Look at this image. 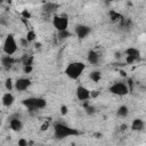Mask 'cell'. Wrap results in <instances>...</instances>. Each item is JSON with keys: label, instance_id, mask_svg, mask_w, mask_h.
Masks as SVG:
<instances>
[{"label": "cell", "instance_id": "26", "mask_svg": "<svg viewBox=\"0 0 146 146\" xmlns=\"http://www.w3.org/2000/svg\"><path fill=\"white\" fill-rule=\"evenodd\" d=\"M24 73H30V72H32V70H33V67H32V65H24Z\"/></svg>", "mask_w": 146, "mask_h": 146}, {"label": "cell", "instance_id": "1", "mask_svg": "<svg viewBox=\"0 0 146 146\" xmlns=\"http://www.w3.org/2000/svg\"><path fill=\"white\" fill-rule=\"evenodd\" d=\"M86 68V65L82 62H72L70 63L66 68H65V74L72 79V80H76L78 78H80V75L83 73Z\"/></svg>", "mask_w": 146, "mask_h": 146}, {"label": "cell", "instance_id": "20", "mask_svg": "<svg viewBox=\"0 0 146 146\" xmlns=\"http://www.w3.org/2000/svg\"><path fill=\"white\" fill-rule=\"evenodd\" d=\"M32 62H33V57H32V56L24 55L23 58H22V63H23V65H32Z\"/></svg>", "mask_w": 146, "mask_h": 146}, {"label": "cell", "instance_id": "31", "mask_svg": "<svg viewBox=\"0 0 146 146\" xmlns=\"http://www.w3.org/2000/svg\"><path fill=\"white\" fill-rule=\"evenodd\" d=\"M125 127H127L125 124H122V125H121V130H124V129H125Z\"/></svg>", "mask_w": 146, "mask_h": 146}, {"label": "cell", "instance_id": "21", "mask_svg": "<svg viewBox=\"0 0 146 146\" xmlns=\"http://www.w3.org/2000/svg\"><path fill=\"white\" fill-rule=\"evenodd\" d=\"M5 87H6V89L8 90V91H10L15 86L13 84V80L10 79V78H8L7 80H6V82H5Z\"/></svg>", "mask_w": 146, "mask_h": 146}, {"label": "cell", "instance_id": "28", "mask_svg": "<svg viewBox=\"0 0 146 146\" xmlns=\"http://www.w3.org/2000/svg\"><path fill=\"white\" fill-rule=\"evenodd\" d=\"M21 43H22V46H23V47H26V46H27V43H29V41H27V39L25 38V39H22V40H21Z\"/></svg>", "mask_w": 146, "mask_h": 146}, {"label": "cell", "instance_id": "23", "mask_svg": "<svg viewBox=\"0 0 146 146\" xmlns=\"http://www.w3.org/2000/svg\"><path fill=\"white\" fill-rule=\"evenodd\" d=\"M35 32L34 31H29L27 32V34H26V39H27V41L29 42H31V41H34L35 40Z\"/></svg>", "mask_w": 146, "mask_h": 146}, {"label": "cell", "instance_id": "9", "mask_svg": "<svg viewBox=\"0 0 146 146\" xmlns=\"http://www.w3.org/2000/svg\"><path fill=\"white\" fill-rule=\"evenodd\" d=\"M76 97H78L79 100L86 102L91 97V92H90V90L88 88H86L83 86H79L76 88Z\"/></svg>", "mask_w": 146, "mask_h": 146}, {"label": "cell", "instance_id": "18", "mask_svg": "<svg viewBox=\"0 0 146 146\" xmlns=\"http://www.w3.org/2000/svg\"><path fill=\"white\" fill-rule=\"evenodd\" d=\"M89 76H90V79H91L94 82H98V81L100 80V78H102V74H100L99 71H94V72L90 73Z\"/></svg>", "mask_w": 146, "mask_h": 146}, {"label": "cell", "instance_id": "22", "mask_svg": "<svg viewBox=\"0 0 146 146\" xmlns=\"http://www.w3.org/2000/svg\"><path fill=\"white\" fill-rule=\"evenodd\" d=\"M70 35H71V33H70L67 30H64V31H59V32H58L59 39H66V38H68Z\"/></svg>", "mask_w": 146, "mask_h": 146}, {"label": "cell", "instance_id": "4", "mask_svg": "<svg viewBox=\"0 0 146 146\" xmlns=\"http://www.w3.org/2000/svg\"><path fill=\"white\" fill-rule=\"evenodd\" d=\"M17 50V42L13 34H8L3 42V52L6 55H13Z\"/></svg>", "mask_w": 146, "mask_h": 146}, {"label": "cell", "instance_id": "7", "mask_svg": "<svg viewBox=\"0 0 146 146\" xmlns=\"http://www.w3.org/2000/svg\"><path fill=\"white\" fill-rule=\"evenodd\" d=\"M125 54H127V63L128 64H131V63L140 59V51L137 48H132V47L128 48L125 50Z\"/></svg>", "mask_w": 146, "mask_h": 146}, {"label": "cell", "instance_id": "3", "mask_svg": "<svg viewBox=\"0 0 146 146\" xmlns=\"http://www.w3.org/2000/svg\"><path fill=\"white\" fill-rule=\"evenodd\" d=\"M22 104L30 112H33V111H39V110L46 107L47 102H46L44 98H41V97H30V98L24 99L22 102Z\"/></svg>", "mask_w": 146, "mask_h": 146}, {"label": "cell", "instance_id": "30", "mask_svg": "<svg viewBox=\"0 0 146 146\" xmlns=\"http://www.w3.org/2000/svg\"><path fill=\"white\" fill-rule=\"evenodd\" d=\"M23 16H24V17H30V13L26 11V10H24V11H23Z\"/></svg>", "mask_w": 146, "mask_h": 146}, {"label": "cell", "instance_id": "29", "mask_svg": "<svg viewBox=\"0 0 146 146\" xmlns=\"http://www.w3.org/2000/svg\"><path fill=\"white\" fill-rule=\"evenodd\" d=\"M48 127H49V123H48V122H46V123H43V124L41 125V130H42V131H44V130H47V129H48Z\"/></svg>", "mask_w": 146, "mask_h": 146}, {"label": "cell", "instance_id": "10", "mask_svg": "<svg viewBox=\"0 0 146 146\" xmlns=\"http://www.w3.org/2000/svg\"><path fill=\"white\" fill-rule=\"evenodd\" d=\"M31 86V80L27 78H19L15 82V89L17 91H25Z\"/></svg>", "mask_w": 146, "mask_h": 146}, {"label": "cell", "instance_id": "2", "mask_svg": "<svg viewBox=\"0 0 146 146\" xmlns=\"http://www.w3.org/2000/svg\"><path fill=\"white\" fill-rule=\"evenodd\" d=\"M54 130H55V137L57 139H63V138H66V137H70V136H75V135H79V131L64 124V123H56L54 125Z\"/></svg>", "mask_w": 146, "mask_h": 146}, {"label": "cell", "instance_id": "19", "mask_svg": "<svg viewBox=\"0 0 146 146\" xmlns=\"http://www.w3.org/2000/svg\"><path fill=\"white\" fill-rule=\"evenodd\" d=\"M110 18L113 21V22H116V21H122V16L115 11H110Z\"/></svg>", "mask_w": 146, "mask_h": 146}, {"label": "cell", "instance_id": "5", "mask_svg": "<svg viewBox=\"0 0 146 146\" xmlns=\"http://www.w3.org/2000/svg\"><path fill=\"white\" fill-rule=\"evenodd\" d=\"M52 24L55 26V29L59 32V31H64L67 30L68 27V18L66 14H62L59 16H55L52 18Z\"/></svg>", "mask_w": 146, "mask_h": 146}, {"label": "cell", "instance_id": "25", "mask_svg": "<svg viewBox=\"0 0 146 146\" xmlns=\"http://www.w3.org/2000/svg\"><path fill=\"white\" fill-rule=\"evenodd\" d=\"M67 112H68L67 106H66V105H62V106H60V113H62L63 115H66V114H67Z\"/></svg>", "mask_w": 146, "mask_h": 146}, {"label": "cell", "instance_id": "24", "mask_svg": "<svg viewBox=\"0 0 146 146\" xmlns=\"http://www.w3.org/2000/svg\"><path fill=\"white\" fill-rule=\"evenodd\" d=\"M86 112H87L89 115H91V114H94L96 111H95V107H94V106H91V105H86Z\"/></svg>", "mask_w": 146, "mask_h": 146}, {"label": "cell", "instance_id": "12", "mask_svg": "<svg viewBox=\"0 0 146 146\" xmlns=\"http://www.w3.org/2000/svg\"><path fill=\"white\" fill-rule=\"evenodd\" d=\"M99 59H100V56H99V54L97 51L89 50V52H88V62H89V64H91V65H98Z\"/></svg>", "mask_w": 146, "mask_h": 146}, {"label": "cell", "instance_id": "15", "mask_svg": "<svg viewBox=\"0 0 146 146\" xmlns=\"http://www.w3.org/2000/svg\"><path fill=\"white\" fill-rule=\"evenodd\" d=\"M145 128V122L141 119H135L131 123V130L133 131H141Z\"/></svg>", "mask_w": 146, "mask_h": 146}, {"label": "cell", "instance_id": "14", "mask_svg": "<svg viewBox=\"0 0 146 146\" xmlns=\"http://www.w3.org/2000/svg\"><path fill=\"white\" fill-rule=\"evenodd\" d=\"M14 62H15V59L11 57V55H5L1 57V64L5 67V70H9L13 66Z\"/></svg>", "mask_w": 146, "mask_h": 146}, {"label": "cell", "instance_id": "13", "mask_svg": "<svg viewBox=\"0 0 146 146\" xmlns=\"http://www.w3.org/2000/svg\"><path fill=\"white\" fill-rule=\"evenodd\" d=\"M14 102H15V97H14V95L10 91L3 94V96H2V104H3V106L10 107L14 104Z\"/></svg>", "mask_w": 146, "mask_h": 146}, {"label": "cell", "instance_id": "27", "mask_svg": "<svg viewBox=\"0 0 146 146\" xmlns=\"http://www.w3.org/2000/svg\"><path fill=\"white\" fill-rule=\"evenodd\" d=\"M27 145V140H25V139H19L18 140V146H26Z\"/></svg>", "mask_w": 146, "mask_h": 146}, {"label": "cell", "instance_id": "11", "mask_svg": "<svg viewBox=\"0 0 146 146\" xmlns=\"http://www.w3.org/2000/svg\"><path fill=\"white\" fill-rule=\"evenodd\" d=\"M9 125H10V129H11L13 131H16V132H18V131H21V130L23 129V123H22V121H21L18 117H13V119H10Z\"/></svg>", "mask_w": 146, "mask_h": 146}, {"label": "cell", "instance_id": "6", "mask_svg": "<svg viewBox=\"0 0 146 146\" xmlns=\"http://www.w3.org/2000/svg\"><path fill=\"white\" fill-rule=\"evenodd\" d=\"M110 92L116 96H125L129 92V88L123 82H115L110 87Z\"/></svg>", "mask_w": 146, "mask_h": 146}, {"label": "cell", "instance_id": "8", "mask_svg": "<svg viewBox=\"0 0 146 146\" xmlns=\"http://www.w3.org/2000/svg\"><path fill=\"white\" fill-rule=\"evenodd\" d=\"M91 32V27H89L88 25H83V24H79L75 26V34L79 39H86Z\"/></svg>", "mask_w": 146, "mask_h": 146}, {"label": "cell", "instance_id": "16", "mask_svg": "<svg viewBox=\"0 0 146 146\" xmlns=\"http://www.w3.org/2000/svg\"><path fill=\"white\" fill-rule=\"evenodd\" d=\"M43 10L46 13H54L57 8H58V5L57 3H54V2H47L46 5H43Z\"/></svg>", "mask_w": 146, "mask_h": 146}, {"label": "cell", "instance_id": "17", "mask_svg": "<svg viewBox=\"0 0 146 146\" xmlns=\"http://www.w3.org/2000/svg\"><path fill=\"white\" fill-rule=\"evenodd\" d=\"M116 114H117V116H121V117L128 116V114H129V108H128V106H125V105L120 106V107L117 108Z\"/></svg>", "mask_w": 146, "mask_h": 146}, {"label": "cell", "instance_id": "32", "mask_svg": "<svg viewBox=\"0 0 146 146\" xmlns=\"http://www.w3.org/2000/svg\"><path fill=\"white\" fill-rule=\"evenodd\" d=\"M145 35H146V31H145Z\"/></svg>", "mask_w": 146, "mask_h": 146}]
</instances>
